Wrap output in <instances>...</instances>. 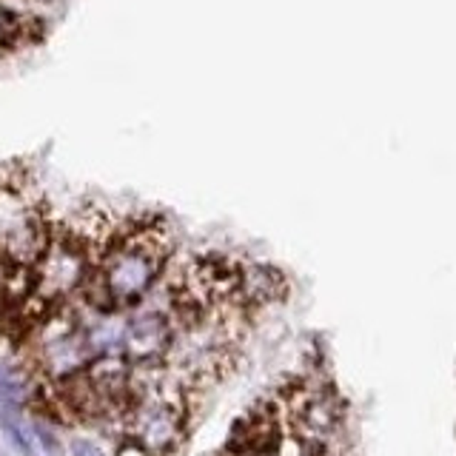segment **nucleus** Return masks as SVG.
<instances>
[{
    "label": "nucleus",
    "mask_w": 456,
    "mask_h": 456,
    "mask_svg": "<svg viewBox=\"0 0 456 456\" xmlns=\"http://www.w3.org/2000/svg\"><path fill=\"white\" fill-rule=\"evenodd\" d=\"M191 396L194 391L171 377L166 388L140 396L128 405L118 431L126 442H132L134 448L149 456H177L189 439Z\"/></svg>",
    "instance_id": "2"
},
{
    "label": "nucleus",
    "mask_w": 456,
    "mask_h": 456,
    "mask_svg": "<svg viewBox=\"0 0 456 456\" xmlns=\"http://www.w3.org/2000/svg\"><path fill=\"white\" fill-rule=\"evenodd\" d=\"M223 456H228V453H223Z\"/></svg>",
    "instance_id": "8"
},
{
    "label": "nucleus",
    "mask_w": 456,
    "mask_h": 456,
    "mask_svg": "<svg viewBox=\"0 0 456 456\" xmlns=\"http://www.w3.org/2000/svg\"><path fill=\"white\" fill-rule=\"evenodd\" d=\"M175 242L160 217H128L114 223L100 251L89 289L77 299L92 311H128L146 297L171 265Z\"/></svg>",
    "instance_id": "1"
},
{
    "label": "nucleus",
    "mask_w": 456,
    "mask_h": 456,
    "mask_svg": "<svg viewBox=\"0 0 456 456\" xmlns=\"http://www.w3.org/2000/svg\"><path fill=\"white\" fill-rule=\"evenodd\" d=\"M177 334V320L171 314L154 311L149 305H134L126 311L123 360L132 365H160Z\"/></svg>",
    "instance_id": "4"
},
{
    "label": "nucleus",
    "mask_w": 456,
    "mask_h": 456,
    "mask_svg": "<svg viewBox=\"0 0 456 456\" xmlns=\"http://www.w3.org/2000/svg\"><path fill=\"white\" fill-rule=\"evenodd\" d=\"M291 291L289 277L277 265L254 256H237V274H234V305L246 314L263 311L282 303Z\"/></svg>",
    "instance_id": "5"
},
{
    "label": "nucleus",
    "mask_w": 456,
    "mask_h": 456,
    "mask_svg": "<svg viewBox=\"0 0 456 456\" xmlns=\"http://www.w3.org/2000/svg\"><path fill=\"white\" fill-rule=\"evenodd\" d=\"M280 405L285 434L297 445H303L305 451L337 456L342 439H346L348 408L331 382H320L314 377L303 382H291L280 394Z\"/></svg>",
    "instance_id": "3"
},
{
    "label": "nucleus",
    "mask_w": 456,
    "mask_h": 456,
    "mask_svg": "<svg viewBox=\"0 0 456 456\" xmlns=\"http://www.w3.org/2000/svg\"><path fill=\"white\" fill-rule=\"evenodd\" d=\"M9 52H12V49L6 46V43H4V40H0V61H4V57H6Z\"/></svg>",
    "instance_id": "7"
},
{
    "label": "nucleus",
    "mask_w": 456,
    "mask_h": 456,
    "mask_svg": "<svg viewBox=\"0 0 456 456\" xmlns=\"http://www.w3.org/2000/svg\"><path fill=\"white\" fill-rule=\"evenodd\" d=\"M69 456H111V453L92 436H75L69 442Z\"/></svg>",
    "instance_id": "6"
}]
</instances>
